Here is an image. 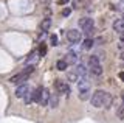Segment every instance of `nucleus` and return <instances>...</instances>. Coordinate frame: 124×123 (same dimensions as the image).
<instances>
[{"label":"nucleus","instance_id":"1","mask_svg":"<svg viewBox=\"0 0 124 123\" xmlns=\"http://www.w3.org/2000/svg\"><path fill=\"white\" fill-rule=\"evenodd\" d=\"M92 106L93 107H108L112 103V97L110 94H107V92L104 90H96L95 94L92 95Z\"/></svg>","mask_w":124,"mask_h":123},{"label":"nucleus","instance_id":"2","mask_svg":"<svg viewBox=\"0 0 124 123\" xmlns=\"http://www.w3.org/2000/svg\"><path fill=\"white\" fill-rule=\"evenodd\" d=\"M78 92H79V98L85 101V100L92 98V90H90V81H88V76H81L78 79Z\"/></svg>","mask_w":124,"mask_h":123},{"label":"nucleus","instance_id":"3","mask_svg":"<svg viewBox=\"0 0 124 123\" xmlns=\"http://www.w3.org/2000/svg\"><path fill=\"white\" fill-rule=\"evenodd\" d=\"M78 25H79V28L82 30V31L87 34L88 37L93 36V33H95V22H93L92 17H84V19H81V20L78 22Z\"/></svg>","mask_w":124,"mask_h":123},{"label":"nucleus","instance_id":"4","mask_svg":"<svg viewBox=\"0 0 124 123\" xmlns=\"http://www.w3.org/2000/svg\"><path fill=\"white\" fill-rule=\"evenodd\" d=\"M88 69H90V72L93 75H96V76H99L101 73H102V66H101L98 56L93 55V56L88 58Z\"/></svg>","mask_w":124,"mask_h":123},{"label":"nucleus","instance_id":"5","mask_svg":"<svg viewBox=\"0 0 124 123\" xmlns=\"http://www.w3.org/2000/svg\"><path fill=\"white\" fill-rule=\"evenodd\" d=\"M54 87H56L57 94H64V95H67V97L70 95V92H71L68 83L64 81V79H56V81H54Z\"/></svg>","mask_w":124,"mask_h":123},{"label":"nucleus","instance_id":"6","mask_svg":"<svg viewBox=\"0 0 124 123\" xmlns=\"http://www.w3.org/2000/svg\"><path fill=\"white\" fill-rule=\"evenodd\" d=\"M28 76H30V73L28 72H25V70H22L20 73H17V75H14V76H11L9 78V83H13V84H22V83H25L26 79H28Z\"/></svg>","mask_w":124,"mask_h":123},{"label":"nucleus","instance_id":"7","mask_svg":"<svg viewBox=\"0 0 124 123\" xmlns=\"http://www.w3.org/2000/svg\"><path fill=\"white\" fill-rule=\"evenodd\" d=\"M79 58H81L79 52H75V50H68L67 55H65V59H67V62H68V64H73V66H76V64H78Z\"/></svg>","mask_w":124,"mask_h":123},{"label":"nucleus","instance_id":"8","mask_svg":"<svg viewBox=\"0 0 124 123\" xmlns=\"http://www.w3.org/2000/svg\"><path fill=\"white\" fill-rule=\"evenodd\" d=\"M67 39L70 42H81L82 39V33L79 30H68L67 31Z\"/></svg>","mask_w":124,"mask_h":123},{"label":"nucleus","instance_id":"9","mask_svg":"<svg viewBox=\"0 0 124 123\" xmlns=\"http://www.w3.org/2000/svg\"><path fill=\"white\" fill-rule=\"evenodd\" d=\"M30 92V87H28V84L26 83H22V84H19L17 86V89H16V92H14V95L17 98H23L26 94Z\"/></svg>","mask_w":124,"mask_h":123},{"label":"nucleus","instance_id":"10","mask_svg":"<svg viewBox=\"0 0 124 123\" xmlns=\"http://www.w3.org/2000/svg\"><path fill=\"white\" fill-rule=\"evenodd\" d=\"M39 58H40V55H39V52H36V50H33V52L30 53L28 56H26V59H25V64H36L37 61H39Z\"/></svg>","mask_w":124,"mask_h":123},{"label":"nucleus","instance_id":"11","mask_svg":"<svg viewBox=\"0 0 124 123\" xmlns=\"http://www.w3.org/2000/svg\"><path fill=\"white\" fill-rule=\"evenodd\" d=\"M44 89L45 87H42V86H37L36 89H34L31 94H33V100H34V103H40V98H42V94H44Z\"/></svg>","mask_w":124,"mask_h":123},{"label":"nucleus","instance_id":"12","mask_svg":"<svg viewBox=\"0 0 124 123\" xmlns=\"http://www.w3.org/2000/svg\"><path fill=\"white\" fill-rule=\"evenodd\" d=\"M75 70L78 72V75H79V78H81V76H88L90 69H87L84 64H76V66H75Z\"/></svg>","mask_w":124,"mask_h":123},{"label":"nucleus","instance_id":"13","mask_svg":"<svg viewBox=\"0 0 124 123\" xmlns=\"http://www.w3.org/2000/svg\"><path fill=\"white\" fill-rule=\"evenodd\" d=\"M48 106L51 107V109H56V107L59 106V94H51V95H50Z\"/></svg>","mask_w":124,"mask_h":123},{"label":"nucleus","instance_id":"14","mask_svg":"<svg viewBox=\"0 0 124 123\" xmlns=\"http://www.w3.org/2000/svg\"><path fill=\"white\" fill-rule=\"evenodd\" d=\"M113 30L119 34L124 33V19H118V20L113 22Z\"/></svg>","mask_w":124,"mask_h":123},{"label":"nucleus","instance_id":"15","mask_svg":"<svg viewBox=\"0 0 124 123\" xmlns=\"http://www.w3.org/2000/svg\"><path fill=\"white\" fill-rule=\"evenodd\" d=\"M50 26H51V19H50V17H45L44 20H42V24H40V30L44 33H46L50 30Z\"/></svg>","mask_w":124,"mask_h":123},{"label":"nucleus","instance_id":"16","mask_svg":"<svg viewBox=\"0 0 124 123\" xmlns=\"http://www.w3.org/2000/svg\"><path fill=\"white\" fill-rule=\"evenodd\" d=\"M50 92L46 90V89H44V94H42V98H40V103H39V105L40 106H45V105H48V100H50Z\"/></svg>","mask_w":124,"mask_h":123},{"label":"nucleus","instance_id":"17","mask_svg":"<svg viewBox=\"0 0 124 123\" xmlns=\"http://www.w3.org/2000/svg\"><path fill=\"white\" fill-rule=\"evenodd\" d=\"M67 66H68L67 59H59V61L56 62V69H57V70H61V72L67 70Z\"/></svg>","mask_w":124,"mask_h":123},{"label":"nucleus","instance_id":"18","mask_svg":"<svg viewBox=\"0 0 124 123\" xmlns=\"http://www.w3.org/2000/svg\"><path fill=\"white\" fill-rule=\"evenodd\" d=\"M67 78H68V81H76V83H78V79H79V75H78V72L73 69L71 72H68V73H67Z\"/></svg>","mask_w":124,"mask_h":123},{"label":"nucleus","instance_id":"19","mask_svg":"<svg viewBox=\"0 0 124 123\" xmlns=\"http://www.w3.org/2000/svg\"><path fill=\"white\" fill-rule=\"evenodd\" d=\"M93 44H95V42H93V39L92 37H87V39L84 41V44H82V47L85 48V50H90L92 47H93Z\"/></svg>","mask_w":124,"mask_h":123},{"label":"nucleus","instance_id":"20","mask_svg":"<svg viewBox=\"0 0 124 123\" xmlns=\"http://www.w3.org/2000/svg\"><path fill=\"white\" fill-rule=\"evenodd\" d=\"M23 100H25V105H30V103H33V101H34V100H33V94H31V92H28V94L23 97Z\"/></svg>","mask_w":124,"mask_h":123},{"label":"nucleus","instance_id":"21","mask_svg":"<svg viewBox=\"0 0 124 123\" xmlns=\"http://www.w3.org/2000/svg\"><path fill=\"white\" fill-rule=\"evenodd\" d=\"M37 52H39V55H40V56H45L46 55V45L45 44H40V47H39Z\"/></svg>","mask_w":124,"mask_h":123},{"label":"nucleus","instance_id":"22","mask_svg":"<svg viewBox=\"0 0 124 123\" xmlns=\"http://www.w3.org/2000/svg\"><path fill=\"white\" fill-rule=\"evenodd\" d=\"M116 115H118L119 118H124V105H123L121 107H118V109H116Z\"/></svg>","mask_w":124,"mask_h":123},{"label":"nucleus","instance_id":"23","mask_svg":"<svg viewBox=\"0 0 124 123\" xmlns=\"http://www.w3.org/2000/svg\"><path fill=\"white\" fill-rule=\"evenodd\" d=\"M50 42H51L53 47H54V45H57V36H56V34H53V36L50 37Z\"/></svg>","mask_w":124,"mask_h":123},{"label":"nucleus","instance_id":"24","mask_svg":"<svg viewBox=\"0 0 124 123\" xmlns=\"http://www.w3.org/2000/svg\"><path fill=\"white\" fill-rule=\"evenodd\" d=\"M70 13H71V9H70V8H65L64 11H62V16H70Z\"/></svg>","mask_w":124,"mask_h":123},{"label":"nucleus","instance_id":"25","mask_svg":"<svg viewBox=\"0 0 124 123\" xmlns=\"http://www.w3.org/2000/svg\"><path fill=\"white\" fill-rule=\"evenodd\" d=\"M119 79L124 81V72H119Z\"/></svg>","mask_w":124,"mask_h":123},{"label":"nucleus","instance_id":"26","mask_svg":"<svg viewBox=\"0 0 124 123\" xmlns=\"http://www.w3.org/2000/svg\"><path fill=\"white\" fill-rule=\"evenodd\" d=\"M121 100H123V105H124V92L121 94Z\"/></svg>","mask_w":124,"mask_h":123},{"label":"nucleus","instance_id":"27","mask_svg":"<svg viewBox=\"0 0 124 123\" xmlns=\"http://www.w3.org/2000/svg\"><path fill=\"white\" fill-rule=\"evenodd\" d=\"M121 42H124V33L121 34Z\"/></svg>","mask_w":124,"mask_h":123},{"label":"nucleus","instance_id":"28","mask_svg":"<svg viewBox=\"0 0 124 123\" xmlns=\"http://www.w3.org/2000/svg\"><path fill=\"white\" fill-rule=\"evenodd\" d=\"M123 19H124V16H123Z\"/></svg>","mask_w":124,"mask_h":123}]
</instances>
